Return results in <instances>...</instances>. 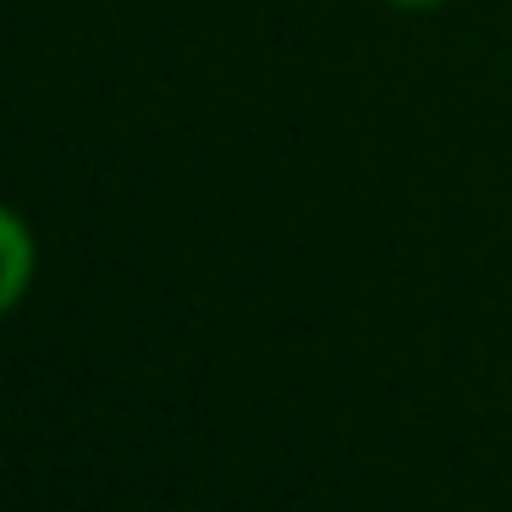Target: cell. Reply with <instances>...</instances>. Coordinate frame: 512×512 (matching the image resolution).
Returning a JSON list of instances; mask_svg holds the SVG:
<instances>
[{
    "label": "cell",
    "mask_w": 512,
    "mask_h": 512,
    "mask_svg": "<svg viewBox=\"0 0 512 512\" xmlns=\"http://www.w3.org/2000/svg\"><path fill=\"white\" fill-rule=\"evenodd\" d=\"M0 243H6V281H0V303L17 309L28 287V270H34V243H28L23 215H0Z\"/></svg>",
    "instance_id": "obj_1"
},
{
    "label": "cell",
    "mask_w": 512,
    "mask_h": 512,
    "mask_svg": "<svg viewBox=\"0 0 512 512\" xmlns=\"http://www.w3.org/2000/svg\"><path fill=\"white\" fill-rule=\"evenodd\" d=\"M391 6H413L419 12V6H441V0H391Z\"/></svg>",
    "instance_id": "obj_2"
}]
</instances>
